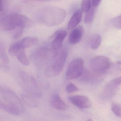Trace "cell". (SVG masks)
<instances>
[{"mask_svg":"<svg viewBox=\"0 0 121 121\" xmlns=\"http://www.w3.org/2000/svg\"><path fill=\"white\" fill-rule=\"evenodd\" d=\"M68 99L72 103L80 108H89L92 106L91 102L86 96L74 95L69 97Z\"/></svg>","mask_w":121,"mask_h":121,"instance_id":"obj_9","label":"cell"},{"mask_svg":"<svg viewBox=\"0 0 121 121\" xmlns=\"http://www.w3.org/2000/svg\"><path fill=\"white\" fill-rule=\"evenodd\" d=\"M8 64L3 63H0V70L5 72H8L10 71V68L8 65Z\"/></svg>","mask_w":121,"mask_h":121,"instance_id":"obj_28","label":"cell"},{"mask_svg":"<svg viewBox=\"0 0 121 121\" xmlns=\"http://www.w3.org/2000/svg\"><path fill=\"white\" fill-rule=\"evenodd\" d=\"M14 25L16 28L21 27L25 28L30 27L33 25V21L25 16L21 14H11Z\"/></svg>","mask_w":121,"mask_h":121,"instance_id":"obj_10","label":"cell"},{"mask_svg":"<svg viewBox=\"0 0 121 121\" xmlns=\"http://www.w3.org/2000/svg\"><path fill=\"white\" fill-rule=\"evenodd\" d=\"M102 38L101 36L98 34H95L92 35L89 41L90 46L92 50L98 49L101 44Z\"/></svg>","mask_w":121,"mask_h":121,"instance_id":"obj_17","label":"cell"},{"mask_svg":"<svg viewBox=\"0 0 121 121\" xmlns=\"http://www.w3.org/2000/svg\"><path fill=\"white\" fill-rule=\"evenodd\" d=\"M67 31L63 30H58L55 32L50 38L53 40L51 43L52 48L55 50H59L63 47V41L67 36Z\"/></svg>","mask_w":121,"mask_h":121,"instance_id":"obj_8","label":"cell"},{"mask_svg":"<svg viewBox=\"0 0 121 121\" xmlns=\"http://www.w3.org/2000/svg\"><path fill=\"white\" fill-rule=\"evenodd\" d=\"M84 72V61L82 58H77L72 61L68 65L66 77L69 80L77 79L82 75Z\"/></svg>","mask_w":121,"mask_h":121,"instance_id":"obj_7","label":"cell"},{"mask_svg":"<svg viewBox=\"0 0 121 121\" xmlns=\"http://www.w3.org/2000/svg\"><path fill=\"white\" fill-rule=\"evenodd\" d=\"M92 6L96 7L99 5L101 0H91Z\"/></svg>","mask_w":121,"mask_h":121,"instance_id":"obj_29","label":"cell"},{"mask_svg":"<svg viewBox=\"0 0 121 121\" xmlns=\"http://www.w3.org/2000/svg\"><path fill=\"white\" fill-rule=\"evenodd\" d=\"M4 3L6 5H8L10 4L13 0H3Z\"/></svg>","mask_w":121,"mask_h":121,"instance_id":"obj_33","label":"cell"},{"mask_svg":"<svg viewBox=\"0 0 121 121\" xmlns=\"http://www.w3.org/2000/svg\"><path fill=\"white\" fill-rule=\"evenodd\" d=\"M66 15V12L62 8L48 6L38 10L35 16L37 21L40 24L48 27H53L62 23Z\"/></svg>","mask_w":121,"mask_h":121,"instance_id":"obj_1","label":"cell"},{"mask_svg":"<svg viewBox=\"0 0 121 121\" xmlns=\"http://www.w3.org/2000/svg\"><path fill=\"white\" fill-rule=\"evenodd\" d=\"M78 87L74 84L70 83L66 87V91L67 93H71L75 92L78 91Z\"/></svg>","mask_w":121,"mask_h":121,"instance_id":"obj_27","label":"cell"},{"mask_svg":"<svg viewBox=\"0 0 121 121\" xmlns=\"http://www.w3.org/2000/svg\"><path fill=\"white\" fill-rule=\"evenodd\" d=\"M4 1L3 0H0V11H3L4 8Z\"/></svg>","mask_w":121,"mask_h":121,"instance_id":"obj_32","label":"cell"},{"mask_svg":"<svg viewBox=\"0 0 121 121\" xmlns=\"http://www.w3.org/2000/svg\"><path fill=\"white\" fill-rule=\"evenodd\" d=\"M114 26L118 29H121V15L115 17L112 20Z\"/></svg>","mask_w":121,"mask_h":121,"instance_id":"obj_25","label":"cell"},{"mask_svg":"<svg viewBox=\"0 0 121 121\" xmlns=\"http://www.w3.org/2000/svg\"><path fill=\"white\" fill-rule=\"evenodd\" d=\"M96 8L92 6L88 11L86 12L84 17V21L86 23H90L92 22L95 14Z\"/></svg>","mask_w":121,"mask_h":121,"instance_id":"obj_21","label":"cell"},{"mask_svg":"<svg viewBox=\"0 0 121 121\" xmlns=\"http://www.w3.org/2000/svg\"><path fill=\"white\" fill-rule=\"evenodd\" d=\"M51 0L56 1H61V0H51Z\"/></svg>","mask_w":121,"mask_h":121,"instance_id":"obj_35","label":"cell"},{"mask_svg":"<svg viewBox=\"0 0 121 121\" xmlns=\"http://www.w3.org/2000/svg\"><path fill=\"white\" fill-rule=\"evenodd\" d=\"M117 64L119 65H121V60H119V61H118L117 62Z\"/></svg>","mask_w":121,"mask_h":121,"instance_id":"obj_34","label":"cell"},{"mask_svg":"<svg viewBox=\"0 0 121 121\" xmlns=\"http://www.w3.org/2000/svg\"></svg>","mask_w":121,"mask_h":121,"instance_id":"obj_36","label":"cell"},{"mask_svg":"<svg viewBox=\"0 0 121 121\" xmlns=\"http://www.w3.org/2000/svg\"><path fill=\"white\" fill-rule=\"evenodd\" d=\"M23 49L21 47L20 41L12 44L8 49L9 53L11 56H16L18 53Z\"/></svg>","mask_w":121,"mask_h":121,"instance_id":"obj_20","label":"cell"},{"mask_svg":"<svg viewBox=\"0 0 121 121\" xmlns=\"http://www.w3.org/2000/svg\"><path fill=\"white\" fill-rule=\"evenodd\" d=\"M109 59L104 56H97L93 57L90 61V72L97 78L104 74L111 67Z\"/></svg>","mask_w":121,"mask_h":121,"instance_id":"obj_2","label":"cell"},{"mask_svg":"<svg viewBox=\"0 0 121 121\" xmlns=\"http://www.w3.org/2000/svg\"><path fill=\"white\" fill-rule=\"evenodd\" d=\"M0 95L9 104L18 109L21 113L25 108L22 101L13 90L0 84Z\"/></svg>","mask_w":121,"mask_h":121,"instance_id":"obj_6","label":"cell"},{"mask_svg":"<svg viewBox=\"0 0 121 121\" xmlns=\"http://www.w3.org/2000/svg\"><path fill=\"white\" fill-rule=\"evenodd\" d=\"M8 106V104L0 101V110H4L5 111Z\"/></svg>","mask_w":121,"mask_h":121,"instance_id":"obj_30","label":"cell"},{"mask_svg":"<svg viewBox=\"0 0 121 121\" xmlns=\"http://www.w3.org/2000/svg\"><path fill=\"white\" fill-rule=\"evenodd\" d=\"M1 28L5 31H9L16 28L13 21L11 14L4 17L0 21Z\"/></svg>","mask_w":121,"mask_h":121,"instance_id":"obj_13","label":"cell"},{"mask_svg":"<svg viewBox=\"0 0 121 121\" xmlns=\"http://www.w3.org/2000/svg\"><path fill=\"white\" fill-rule=\"evenodd\" d=\"M112 110L114 113L118 117H121V106L116 102H113L111 105Z\"/></svg>","mask_w":121,"mask_h":121,"instance_id":"obj_23","label":"cell"},{"mask_svg":"<svg viewBox=\"0 0 121 121\" xmlns=\"http://www.w3.org/2000/svg\"><path fill=\"white\" fill-rule=\"evenodd\" d=\"M0 59L5 64H9V59L6 52L5 45L0 43Z\"/></svg>","mask_w":121,"mask_h":121,"instance_id":"obj_22","label":"cell"},{"mask_svg":"<svg viewBox=\"0 0 121 121\" xmlns=\"http://www.w3.org/2000/svg\"><path fill=\"white\" fill-rule=\"evenodd\" d=\"M67 56L68 52L65 49L62 48L59 50L52 62L47 68V75L50 76L59 75L62 70Z\"/></svg>","mask_w":121,"mask_h":121,"instance_id":"obj_3","label":"cell"},{"mask_svg":"<svg viewBox=\"0 0 121 121\" xmlns=\"http://www.w3.org/2000/svg\"><path fill=\"white\" fill-rule=\"evenodd\" d=\"M51 104L55 109L63 111L66 109V105L59 94L53 95L51 99Z\"/></svg>","mask_w":121,"mask_h":121,"instance_id":"obj_14","label":"cell"},{"mask_svg":"<svg viewBox=\"0 0 121 121\" xmlns=\"http://www.w3.org/2000/svg\"><path fill=\"white\" fill-rule=\"evenodd\" d=\"M84 33V28L81 26L73 29L68 37L69 43L71 45H75L79 43L82 40Z\"/></svg>","mask_w":121,"mask_h":121,"instance_id":"obj_11","label":"cell"},{"mask_svg":"<svg viewBox=\"0 0 121 121\" xmlns=\"http://www.w3.org/2000/svg\"><path fill=\"white\" fill-rule=\"evenodd\" d=\"M121 84V77H117L110 81L106 86L105 91L106 94L109 96L113 95L114 92L116 90L118 86Z\"/></svg>","mask_w":121,"mask_h":121,"instance_id":"obj_15","label":"cell"},{"mask_svg":"<svg viewBox=\"0 0 121 121\" xmlns=\"http://www.w3.org/2000/svg\"><path fill=\"white\" fill-rule=\"evenodd\" d=\"M58 51L48 48H40L32 53L30 59L35 64L42 66L53 59Z\"/></svg>","mask_w":121,"mask_h":121,"instance_id":"obj_5","label":"cell"},{"mask_svg":"<svg viewBox=\"0 0 121 121\" xmlns=\"http://www.w3.org/2000/svg\"><path fill=\"white\" fill-rule=\"evenodd\" d=\"M91 0H82L81 3V10L82 12H86L91 8Z\"/></svg>","mask_w":121,"mask_h":121,"instance_id":"obj_24","label":"cell"},{"mask_svg":"<svg viewBox=\"0 0 121 121\" xmlns=\"http://www.w3.org/2000/svg\"><path fill=\"white\" fill-rule=\"evenodd\" d=\"M21 97L23 102L28 106L35 107L37 106V101L35 97L28 94H22Z\"/></svg>","mask_w":121,"mask_h":121,"instance_id":"obj_18","label":"cell"},{"mask_svg":"<svg viewBox=\"0 0 121 121\" xmlns=\"http://www.w3.org/2000/svg\"><path fill=\"white\" fill-rule=\"evenodd\" d=\"M19 74L24 89L27 94L35 98L41 97L42 92L35 79L24 71H21Z\"/></svg>","mask_w":121,"mask_h":121,"instance_id":"obj_4","label":"cell"},{"mask_svg":"<svg viewBox=\"0 0 121 121\" xmlns=\"http://www.w3.org/2000/svg\"><path fill=\"white\" fill-rule=\"evenodd\" d=\"M26 2H32V1H39V2H43V1H51V0H23Z\"/></svg>","mask_w":121,"mask_h":121,"instance_id":"obj_31","label":"cell"},{"mask_svg":"<svg viewBox=\"0 0 121 121\" xmlns=\"http://www.w3.org/2000/svg\"><path fill=\"white\" fill-rule=\"evenodd\" d=\"M21 47L23 49L30 47L37 43L38 40L35 37H27L20 41Z\"/></svg>","mask_w":121,"mask_h":121,"instance_id":"obj_16","label":"cell"},{"mask_svg":"<svg viewBox=\"0 0 121 121\" xmlns=\"http://www.w3.org/2000/svg\"><path fill=\"white\" fill-rule=\"evenodd\" d=\"M82 10H79L73 14L68 24V30H71L74 28L81 22L82 18Z\"/></svg>","mask_w":121,"mask_h":121,"instance_id":"obj_12","label":"cell"},{"mask_svg":"<svg viewBox=\"0 0 121 121\" xmlns=\"http://www.w3.org/2000/svg\"><path fill=\"white\" fill-rule=\"evenodd\" d=\"M16 28L17 29L14 33L13 37L14 39H18L20 38L23 34L24 28L21 27H17Z\"/></svg>","mask_w":121,"mask_h":121,"instance_id":"obj_26","label":"cell"},{"mask_svg":"<svg viewBox=\"0 0 121 121\" xmlns=\"http://www.w3.org/2000/svg\"><path fill=\"white\" fill-rule=\"evenodd\" d=\"M16 57L18 61L23 65L28 66L30 64V61L24 49L21 50L16 55Z\"/></svg>","mask_w":121,"mask_h":121,"instance_id":"obj_19","label":"cell"}]
</instances>
